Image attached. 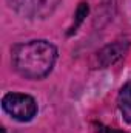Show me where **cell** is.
<instances>
[{"instance_id": "6", "label": "cell", "mask_w": 131, "mask_h": 133, "mask_svg": "<svg viewBox=\"0 0 131 133\" xmlns=\"http://www.w3.org/2000/svg\"><path fill=\"white\" fill-rule=\"evenodd\" d=\"M86 14H88V5L86 3H80L79 5V8H77V11H76V22L72 23V26L69 28V33L68 34H72L77 31V28H79V25L83 22V19L86 17Z\"/></svg>"}, {"instance_id": "4", "label": "cell", "mask_w": 131, "mask_h": 133, "mask_svg": "<svg viewBox=\"0 0 131 133\" xmlns=\"http://www.w3.org/2000/svg\"><path fill=\"white\" fill-rule=\"evenodd\" d=\"M127 53V45L123 43H113L105 46L102 51L97 53V61L100 66H108L117 62L120 57H123Z\"/></svg>"}, {"instance_id": "1", "label": "cell", "mask_w": 131, "mask_h": 133, "mask_svg": "<svg viewBox=\"0 0 131 133\" xmlns=\"http://www.w3.org/2000/svg\"><path fill=\"white\" fill-rule=\"evenodd\" d=\"M57 61V48L48 40H30L11 50L14 70L26 79L46 77Z\"/></svg>"}, {"instance_id": "5", "label": "cell", "mask_w": 131, "mask_h": 133, "mask_svg": "<svg viewBox=\"0 0 131 133\" xmlns=\"http://www.w3.org/2000/svg\"><path fill=\"white\" fill-rule=\"evenodd\" d=\"M117 105L123 119L127 122H131V82L123 84V87L120 88L117 96Z\"/></svg>"}, {"instance_id": "3", "label": "cell", "mask_w": 131, "mask_h": 133, "mask_svg": "<svg viewBox=\"0 0 131 133\" xmlns=\"http://www.w3.org/2000/svg\"><path fill=\"white\" fill-rule=\"evenodd\" d=\"M9 6L26 19H45L54 12L60 0H8Z\"/></svg>"}, {"instance_id": "2", "label": "cell", "mask_w": 131, "mask_h": 133, "mask_svg": "<svg viewBox=\"0 0 131 133\" xmlns=\"http://www.w3.org/2000/svg\"><path fill=\"white\" fill-rule=\"evenodd\" d=\"M3 110L16 121L28 122L37 115V102L25 93H6L2 98Z\"/></svg>"}]
</instances>
